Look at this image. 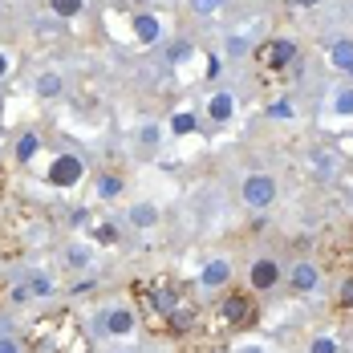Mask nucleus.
<instances>
[{
    "mask_svg": "<svg viewBox=\"0 0 353 353\" xmlns=\"http://www.w3.org/2000/svg\"><path fill=\"white\" fill-rule=\"evenodd\" d=\"M139 305L146 309V317L154 321V329H167V321L175 317L183 305H191V292L175 281V276H154V281H139Z\"/></svg>",
    "mask_w": 353,
    "mask_h": 353,
    "instance_id": "1",
    "label": "nucleus"
},
{
    "mask_svg": "<svg viewBox=\"0 0 353 353\" xmlns=\"http://www.w3.org/2000/svg\"><path fill=\"white\" fill-rule=\"evenodd\" d=\"M219 321H223L228 329H248V325L256 321V301H252V292H228V296L219 301Z\"/></svg>",
    "mask_w": 353,
    "mask_h": 353,
    "instance_id": "2",
    "label": "nucleus"
},
{
    "mask_svg": "<svg viewBox=\"0 0 353 353\" xmlns=\"http://www.w3.org/2000/svg\"><path fill=\"white\" fill-rule=\"evenodd\" d=\"M292 61H296V45L281 41V37H272L256 49V65H264V70H288Z\"/></svg>",
    "mask_w": 353,
    "mask_h": 353,
    "instance_id": "3",
    "label": "nucleus"
},
{
    "mask_svg": "<svg viewBox=\"0 0 353 353\" xmlns=\"http://www.w3.org/2000/svg\"><path fill=\"white\" fill-rule=\"evenodd\" d=\"M81 171H85V167H81L77 154H57L53 167H49V183H53V187H73V183L81 179Z\"/></svg>",
    "mask_w": 353,
    "mask_h": 353,
    "instance_id": "4",
    "label": "nucleus"
},
{
    "mask_svg": "<svg viewBox=\"0 0 353 353\" xmlns=\"http://www.w3.org/2000/svg\"><path fill=\"white\" fill-rule=\"evenodd\" d=\"M244 199L252 203V208H268L272 199H276V183L268 175H252L244 183Z\"/></svg>",
    "mask_w": 353,
    "mask_h": 353,
    "instance_id": "5",
    "label": "nucleus"
},
{
    "mask_svg": "<svg viewBox=\"0 0 353 353\" xmlns=\"http://www.w3.org/2000/svg\"><path fill=\"white\" fill-rule=\"evenodd\" d=\"M248 281H252L256 292L276 288V284H281V268H276V260H256V264H252V272H248Z\"/></svg>",
    "mask_w": 353,
    "mask_h": 353,
    "instance_id": "6",
    "label": "nucleus"
},
{
    "mask_svg": "<svg viewBox=\"0 0 353 353\" xmlns=\"http://www.w3.org/2000/svg\"><path fill=\"white\" fill-rule=\"evenodd\" d=\"M321 281V272H317V264H309V260H301L296 268H292V276H288V284L296 288V292H313Z\"/></svg>",
    "mask_w": 353,
    "mask_h": 353,
    "instance_id": "7",
    "label": "nucleus"
},
{
    "mask_svg": "<svg viewBox=\"0 0 353 353\" xmlns=\"http://www.w3.org/2000/svg\"><path fill=\"white\" fill-rule=\"evenodd\" d=\"M106 329L114 333V337H126V333L134 329V313H130V309H114V313H106Z\"/></svg>",
    "mask_w": 353,
    "mask_h": 353,
    "instance_id": "8",
    "label": "nucleus"
},
{
    "mask_svg": "<svg viewBox=\"0 0 353 353\" xmlns=\"http://www.w3.org/2000/svg\"><path fill=\"white\" fill-rule=\"evenodd\" d=\"M228 276H232V264L228 260H212L203 268V288H219V284H228Z\"/></svg>",
    "mask_w": 353,
    "mask_h": 353,
    "instance_id": "9",
    "label": "nucleus"
},
{
    "mask_svg": "<svg viewBox=\"0 0 353 353\" xmlns=\"http://www.w3.org/2000/svg\"><path fill=\"white\" fill-rule=\"evenodd\" d=\"M134 33H139V41L150 45V41H159V37H163V25H159L154 17H146V12H142V17H134Z\"/></svg>",
    "mask_w": 353,
    "mask_h": 353,
    "instance_id": "10",
    "label": "nucleus"
},
{
    "mask_svg": "<svg viewBox=\"0 0 353 353\" xmlns=\"http://www.w3.org/2000/svg\"><path fill=\"white\" fill-rule=\"evenodd\" d=\"M232 110H236V98H232L228 90H223V94H212V118L215 122H228Z\"/></svg>",
    "mask_w": 353,
    "mask_h": 353,
    "instance_id": "11",
    "label": "nucleus"
},
{
    "mask_svg": "<svg viewBox=\"0 0 353 353\" xmlns=\"http://www.w3.org/2000/svg\"><path fill=\"white\" fill-rule=\"evenodd\" d=\"M333 65L337 70H350L353 65V41H337L333 45Z\"/></svg>",
    "mask_w": 353,
    "mask_h": 353,
    "instance_id": "12",
    "label": "nucleus"
},
{
    "mask_svg": "<svg viewBox=\"0 0 353 353\" xmlns=\"http://www.w3.org/2000/svg\"><path fill=\"white\" fill-rule=\"evenodd\" d=\"M37 146H41V139H37L33 130H29V134H21V142H17V159H21V163H29V159L37 154Z\"/></svg>",
    "mask_w": 353,
    "mask_h": 353,
    "instance_id": "13",
    "label": "nucleus"
},
{
    "mask_svg": "<svg viewBox=\"0 0 353 353\" xmlns=\"http://www.w3.org/2000/svg\"><path fill=\"white\" fill-rule=\"evenodd\" d=\"M171 130H175V134H195V130H199V118H195V114H175V118H171Z\"/></svg>",
    "mask_w": 353,
    "mask_h": 353,
    "instance_id": "14",
    "label": "nucleus"
},
{
    "mask_svg": "<svg viewBox=\"0 0 353 353\" xmlns=\"http://www.w3.org/2000/svg\"><path fill=\"white\" fill-rule=\"evenodd\" d=\"M25 288H29V296H49V292H53V281H49L45 272H33Z\"/></svg>",
    "mask_w": 353,
    "mask_h": 353,
    "instance_id": "15",
    "label": "nucleus"
},
{
    "mask_svg": "<svg viewBox=\"0 0 353 353\" xmlns=\"http://www.w3.org/2000/svg\"><path fill=\"white\" fill-rule=\"evenodd\" d=\"M98 195H102V199L122 195V179H118V175H102V179H98Z\"/></svg>",
    "mask_w": 353,
    "mask_h": 353,
    "instance_id": "16",
    "label": "nucleus"
},
{
    "mask_svg": "<svg viewBox=\"0 0 353 353\" xmlns=\"http://www.w3.org/2000/svg\"><path fill=\"white\" fill-rule=\"evenodd\" d=\"M37 94H41V98H53V94H61V77H57V73H45V77L37 81Z\"/></svg>",
    "mask_w": 353,
    "mask_h": 353,
    "instance_id": "17",
    "label": "nucleus"
},
{
    "mask_svg": "<svg viewBox=\"0 0 353 353\" xmlns=\"http://www.w3.org/2000/svg\"><path fill=\"white\" fill-rule=\"evenodd\" d=\"M337 309L353 313V276H345V281H341V288H337Z\"/></svg>",
    "mask_w": 353,
    "mask_h": 353,
    "instance_id": "18",
    "label": "nucleus"
},
{
    "mask_svg": "<svg viewBox=\"0 0 353 353\" xmlns=\"http://www.w3.org/2000/svg\"><path fill=\"white\" fill-rule=\"evenodd\" d=\"M53 12L57 17H77L81 12V0H53Z\"/></svg>",
    "mask_w": 353,
    "mask_h": 353,
    "instance_id": "19",
    "label": "nucleus"
},
{
    "mask_svg": "<svg viewBox=\"0 0 353 353\" xmlns=\"http://www.w3.org/2000/svg\"><path fill=\"white\" fill-rule=\"evenodd\" d=\"M309 353H337V341H333V337H317V341L309 345Z\"/></svg>",
    "mask_w": 353,
    "mask_h": 353,
    "instance_id": "20",
    "label": "nucleus"
},
{
    "mask_svg": "<svg viewBox=\"0 0 353 353\" xmlns=\"http://www.w3.org/2000/svg\"><path fill=\"white\" fill-rule=\"evenodd\" d=\"M337 114H353V90H341L337 94Z\"/></svg>",
    "mask_w": 353,
    "mask_h": 353,
    "instance_id": "21",
    "label": "nucleus"
},
{
    "mask_svg": "<svg viewBox=\"0 0 353 353\" xmlns=\"http://www.w3.org/2000/svg\"><path fill=\"white\" fill-rule=\"evenodd\" d=\"M98 240H102V244H114V240H118V232H114V223H102V228H98Z\"/></svg>",
    "mask_w": 353,
    "mask_h": 353,
    "instance_id": "22",
    "label": "nucleus"
},
{
    "mask_svg": "<svg viewBox=\"0 0 353 353\" xmlns=\"http://www.w3.org/2000/svg\"><path fill=\"white\" fill-rule=\"evenodd\" d=\"M191 4H195V12H203V17H208V12H215V8H219V0H191Z\"/></svg>",
    "mask_w": 353,
    "mask_h": 353,
    "instance_id": "23",
    "label": "nucleus"
},
{
    "mask_svg": "<svg viewBox=\"0 0 353 353\" xmlns=\"http://www.w3.org/2000/svg\"><path fill=\"white\" fill-rule=\"evenodd\" d=\"M268 114H272V118H292V106H288V102H276V106H268Z\"/></svg>",
    "mask_w": 353,
    "mask_h": 353,
    "instance_id": "24",
    "label": "nucleus"
},
{
    "mask_svg": "<svg viewBox=\"0 0 353 353\" xmlns=\"http://www.w3.org/2000/svg\"><path fill=\"white\" fill-rule=\"evenodd\" d=\"M150 219H154V212H150V208H139V212H134V223H150Z\"/></svg>",
    "mask_w": 353,
    "mask_h": 353,
    "instance_id": "25",
    "label": "nucleus"
},
{
    "mask_svg": "<svg viewBox=\"0 0 353 353\" xmlns=\"http://www.w3.org/2000/svg\"><path fill=\"white\" fill-rule=\"evenodd\" d=\"M70 264H77V268L85 264V252H81V248H73V252H70Z\"/></svg>",
    "mask_w": 353,
    "mask_h": 353,
    "instance_id": "26",
    "label": "nucleus"
},
{
    "mask_svg": "<svg viewBox=\"0 0 353 353\" xmlns=\"http://www.w3.org/2000/svg\"><path fill=\"white\" fill-rule=\"evenodd\" d=\"M187 53H191V45H175V49H171V61H179V57H187Z\"/></svg>",
    "mask_w": 353,
    "mask_h": 353,
    "instance_id": "27",
    "label": "nucleus"
},
{
    "mask_svg": "<svg viewBox=\"0 0 353 353\" xmlns=\"http://www.w3.org/2000/svg\"><path fill=\"white\" fill-rule=\"evenodd\" d=\"M0 353H17V341H8V337H0Z\"/></svg>",
    "mask_w": 353,
    "mask_h": 353,
    "instance_id": "28",
    "label": "nucleus"
},
{
    "mask_svg": "<svg viewBox=\"0 0 353 353\" xmlns=\"http://www.w3.org/2000/svg\"><path fill=\"white\" fill-rule=\"evenodd\" d=\"M4 73H8V57H4V53H0V77H4Z\"/></svg>",
    "mask_w": 353,
    "mask_h": 353,
    "instance_id": "29",
    "label": "nucleus"
},
{
    "mask_svg": "<svg viewBox=\"0 0 353 353\" xmlns=\"http://www.w3.org/2000/svg\"><path fill=\"white\" fill-rule=\"evenodd\" d=\"M296 4H301V8H313V4H321V0H296Z\"/></svg>",
    "mask_w": 353,
    "mask_h": 353,
    "instance_id": "30",
    "label": "nucleus"
},
{
    "mask_svg": "<svg viewBox=\"0 0 353 353\" xmlns=\"http://www.w3.org/2000/svg\"><path fill=\"white\" fill-rule=\"evenodd\" d=\"M248 353H264V350H248Z\"/></svg>",
    "mask_w": 353,
    "mask_h": 353,
    "instance_id": "31",
    "label": "nucleus"
},
{
    "mask_svg": "<svg viewBox=\"0 0 353 353\" xmlns=\"http://www.w3.org/2000/svg\"><path fill=\"white\" fill-rule=\"evenodd\" d=\"M0 187H4V175H0Z\"/></svg>",
    "mask_w": 353,
    "mask_h": 353,
    "instance_id": "32",
    "label": "nucleus"
},
{
    "mask_svg": "<svg viewBox=\"0 0 353 353\" xmlns=\"http://www.w3.org/2000/svg\"><path fill=\"white\" fill-rule=\"evenodd\" d=\"M345 73H353V65H350V70H345Z\"/></svg>",
    "mask_w": 353,
    "mask_h": 353,
    "instance_id": "33",
    "label": "nucleus"
},
{
    "mask_svg": "<svg viewBox=\"0 0 353 353\" xmlns=\"http://www.w3.org/2000/svg\"><path fill=\"white\" fill-rule=\"evenodd\" d=\"M139 4H142V0H139Z\"/></svg>",
    "mask_w": 353,
    "mask_h": 353,
    "instance_id": "34",
    "label": "nucleus"
}]
</instances>
